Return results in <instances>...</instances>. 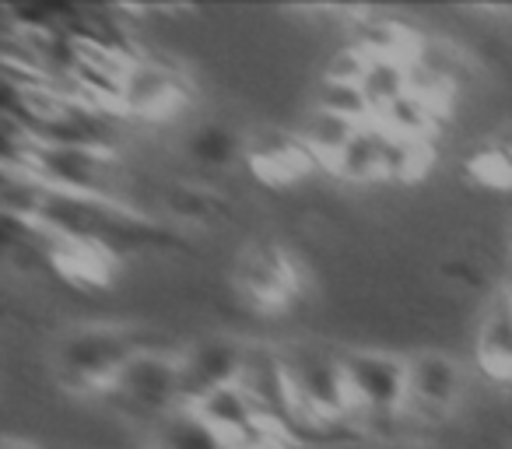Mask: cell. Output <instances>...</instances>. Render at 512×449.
Masks as SVG:
<instances>
[{"label": "cell", "instance_id": "cell-1", "mask_svg": "<svg viewBox=\"0 0 512 449\" xmlns=\"http://www.w3.org/2000/svg\"><path fill=\"white\" fill-rule=\"evenodd\" d=\"M134 355L137 348L123 330H78L67 337L57 355L60 383L78 393H113L116 379Z\"/></svg>", "mask_w": 512, "mask_h": 449}, {"label": "cell", "instance_id": "cell-2", "mask_svg": "<svg viewBox=\"0 0 512 449\" xmlns=\"http://www.w3.org/2000/svg\"><path fill=\"white\" fill-rule=\"evenodd\" d=\"M288 383H292L295 404H299L302 421H334L344 418L351 407L348 383H344V362L320 355V351H295L285 355Z\"/></svg>", "mask_w": 512, "mask_h": 449}, {"label": "cell", "instance_id": "cell-3", "mask_svg": "<svg viewBox=\"0 0 512 449\" xmlns=\"http://www.w3.org/2000/svg\"><path fill=\"white\" fill-rule=\"evenodd\" d=\"M113 393L134 411L151 418H169L183 411V383H179V358H165L155 351H137L120 372Z\"/></svg>", "mask_w": 512, "mask_h": 449}, {"label": "cell", "instance_id": "cell-4", "mask_svg": "<svg viewBox=\"0 0 512 449\" xmlns=\"http://www.w3.org/2000/svg\"><path fill=\"white\" fill-rule=\"evenodd\" d=\"M344 362V383H348L351 407L372 418H390L407 407V362L390 355H348Z\"/></svg>", "mask_w": 512, "mask_h": 449}, {"label": "cell", "instance_id": "cell-5", "mask_svg": "<svg viewBox=\"0 0 512 449\" xmlns=\"http://www.w3.org/2000/svg\"><path fill=\"white\" fill-rule=\"evenodd\" d=\"M239 386L249 393V400L256 404V411L264 414L267 425H274L281 435L292 432L302 421L292 383H288L285 358L274 355L271 348H246Z\"/></svg>", "mask_w": 512, "mask_h": 449}, {"label": "cell", "instance_id": "cell-6", "mask_svg": "<svg viewBox=\"0 0 512 449\" xmlns=\"http://www.w3.org/2000/svg\"><path fill=\"white\" fill-rule=\"evenodd\" d=\"M186 99H190V88H186V81L176 71H169L165 64L137 60L127 71V78H123L116 109H123L130 116H141V120H165Z\"/></svg>", "mask_w": 512, "mask_h": 449}, {"label": "cell", "instance_id": "cell-7", "mask_svg": "<svg viewBox=\"0 0 512 449\" xmlns=\"http://www.w3.org/2000/svg\"><path fill=\"white\" fill-rule=\"evenodd\" d=\"M246 348L228 341H204L179 358V383H183V404L197 407L211 393L228 390L239 383Z\"/></svg>", "mask_w": 512, "mask_h": 449}, {"label": "cell", "instance_id": "cell-8", "mask_svg": "<svg viewBox=\"0 0 512 449\" xmlns=\"http://www.w3.org/2000/svg\"><path fill=\"white\" fill-rule=\"evenodd\" d=\"M463 390L460 369L446 355H418L407 362V407L414 418L442 421L456 407Z\"/></svg>", "mask_w": 512, "mask_h": 449}, {"label": "cell", "instance_id": "cell-9", "mask_svg": "<svg viewBox=\"0 0 512 449\" xmlns=\"http://www.w3.org/2000/svg\"><path fill=\"white\" fill-rule=\"evenodd\" d=\"M239 285L256 306H285L299 288L292 260L281 250H253L239 271Z\"/></svg>", "mask_w": 512, "mask_h": 449}, {"label": "cell", "instance_id": "cell-10", "mask_svg": "<svg viewBox=\"0 0 512 449\" xmlns=\"http://www.w3.org/2000/svg\"><path fill=\"white\" fill-rule=\"evenodd\" d=\"M477 365L495 383H512V299L498 295L477 330Z\"/></svg>", "mask_w": 512, "mask_h": 449}, {"label": "cell", "instance_id": "cell-11", "mask_svg": "<svg viewBox=\"0 0 512 449\" xmlns=\"http://www.w3.org/2000/svg\"><path fill=\"white\" fill-rule=\"evenodd\" d=\"M155 449H232V446H228L225 435L211 421L200 418L193 407H183V411L158 421Z\"/></svg>", "mask_w": 512, "mask_h": 449}, {"label": "cell", "instance_id": "cell-12", "mask_svg": "<svg viewBox=\"0 0 512 449\" xmlns=\"http://www.w3.org/2000/svg\"><path fill=\"white\" fill-rule=\"evenodd\" d=\"M505 295H509V299H512V281H509V288H505Z\"/></svg>", "mask_w": 512, "mask_h": 449}, {"label": "cell", "instance_id": "cell-13", "mask_svg": "<svg viewBox=\"0 0 512 449\" xmlns=\"http://www.w3.org/2000/svg\"><path fill=\"white\" fill-rule=\"evenodd\" d=\"M8 449H18V446H8ZM25 449H32V446H25Z\"/></svg>", "mask_w": 512, "mask_h": 449}]
</instances>
